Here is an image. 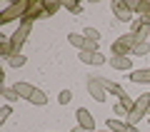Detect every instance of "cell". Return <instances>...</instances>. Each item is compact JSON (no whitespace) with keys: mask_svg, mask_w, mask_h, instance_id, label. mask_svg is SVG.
<instances>
[{"mask_svg":"<svg viewBox=\"0 0 150 132\" xmlns=\"http://www.w3.org/2000/svg\"><path fill=\"white\" fill-rule=\"evenodd\" d=\"M83 53H98V42L85 40V45H83Z\"/></svg>","mask_w":150,"mask_h":132,"instance_id":"cb8c5ba5","label":"cell"},{"mask_svg":"<svg viewBox=\"0 0 150 132\" xmlns=\"http://www.w3.org/2000/svg\"><path fill=\"white\" fill-rule=\"evenodd\" d=\"M63 8H68V10L75 13V15H78V13H83V5H78V3H63Z\"/></svg>","mask_w":150,"mask_h":132,"instance_id":"d4e9b609","label":"cell"},{"mask_svg":"<svg viewBox=\"0 0 150 132\" xmlns=\"http://www.w3.org/2000/svg\"><path fill=\"white\" fill-rule=\"evenodd\" d=\"M83 37H85V40H93V42H98V40H100V32H98L95 27H85V30H83Z\"/></svg>","mask_w":150,"mask_h":132,"instance_id":"2e32d148","label":"cell"},{"mask_svg":"<svg viewBox=\"0 0 150 132\" xmlns=\"http://www.w3.org/2000/svg\"><path fill=\"white\" fill-rule=\"evenodd\" d=\"M108 127H110L112 132H138V130H135V125L123 122V120H110V122H108Z\"/></svg>","mask_w":150,"mask_h":132,"instance_id":"8fae6325","label":"cell"},{"mask_svg":"<svg viewBox=\"0 0 150 132\" xmlns=\"http://www.w3.org/2000/svg\"><path fill=\"white\" fill-rule=\"evenodd\" d=\"M28 8H30V3H13L10 8H5V10L0 13V22H10L15 18H25Z\"/></svg>","mask_w":150,"mask_h":132,"instance_id":"277c9868","label":"cell"},{"mask_svg":"<svg viewBox=\"0 0 150 132\" xmlns=\"http://www.w3.org/2000/svg\"><path fill=\"white\" fill-rule=\"evenodd\" d=\"M88 92H90L93 100L103 102V100H105V92H108V90L100 85V80H98V77H88Z\"/></svg>","mask_w":150,"mask_h":132,"instance_id":"5b68a950","label":"cell"},{"mask_svg":"<svg viewBox=\"0 0 150 132\" xmlns=\"http://www.w3.org/2000/svg\"><path fill=\"white\" fill-rule=\"evenodd\" d=\"M70 100H73V92H70V90H63V92L58 95V102H60V105H68Z\"/></svg>","mask_w":150,"mask_h":132,"instance_id":"7402d4cb","label":"cell"},{"mask_svg":"<svg viewBox=\"0 0 150 132\" xmlns=\"http://www.w3.org/2000/svg\"><path fill=\"white\" fill-rule=\"evenodd\" d=\"M38 15H45V3L43 0H40V3H30V8H28V13H25V18H23V20H35Z\"/></svg>","mask_w":150,"mask_h":132,"instance_id":"9c48e42d","label":"cell"},{"mask_svg":"<svg viewBox=\"0 0 150 132\" xmlns=\"http://www.w3.org/2000/svg\"><path fill=\"white\" fill-rule=\"evenodd\" d=\"M148 32H150V25L143 20V18H140V20H133V35L138 37V42H143Z\"/></svg>","mask_w":150,"mask_h":132,"instance_id":"ba28073f","label":"cell"},{"mask_svg":"<svg viewBox=\"0 0 150 132\" xmlns=\"http://www.w3.org/2000/svg\"><path fill=\"white\" fill-rule=\"evenodd\" d=\"M138 45V37L130 32V35H123V37H118V40L112 42V55L115 58H125L128 53H133V48Z\"/></svg>","mask_w":150,"mask_h":132,"instance_id":"7a4b0ae2","label":"cell"},{"mask_svg":"<svg viewBox=\"0 0 150 132\" xmlns=\"http://www.w3.org/2000/svg\"><path fill=\"white\" fill-rule=\"evenodd\" d=\"M3 97H5L8 102H15V100H20V97H18V92L13 90V87H5V90H3Z\"/></svg>","mask_w":150,"mask_h":132,"instance_id":"44dd1931","label":"cell"},{"mask_svg":"<svg viewBox=\"0 0 150 132\" xmlns=\"http://www.w3.org/2000/svg\"><path fill=\"white\" fill-rule=\"evenodd\" d=\"M13 90L18 92V97H23V100H30L33 95H35V87H33L30 82H15V87Z\"/></svg>","mask_w":150,"mask_h":132,"instance_id":"30bf717a","label":"cell"},{"mask_svg":"<svg viewBox=\"0 0 150 132\" xmlns=\"http://www.w3.org/2000/svg\"><path fill=\"white\" fill-rule=\"evenodd\" d=\"M68 40H70V45H73V48H78V50H83V45H85V37L78 35V32H70Z\"/></svg>","mask_w":150,"mask_h":132,"instance_id":"9a60e30c","label":"cell"},{"mask_svg":"<svg viewBox=\"0 0 150 132\" xmlns=\"http://www.w3.org/2000/svg\"><path fill=\"white\" fill-rule=\"evenodd\" d=\"M70 132H85V130H83V127L78 125V127H73V130H70Z\"/></svg>","mask_w":150,"mask_h":132,"instance_id":"83f0119b","label":"cell"},{"mask_svg":"<svg viewBox=\"0 0 150 132\" xmlns=\"http://www.w3.org/2000/svg\"><path fill=\"white\" fill-rule=\"evenodd\" d=\"M148 122H150V117H148Z\"/></svg>","mask_w":150,"mask_h":132,"instance_id":"f1b7e54d","label":"cell"},{"mask_svg":"<svg viewBox=\"0 0 150 132\" xmlns=\"http://www.w3.org/2000/svg\"><path fill=\"white\" fill-rule=\"evenodd\" d=\"M75 117H78V125H80L83 130H90V132H95V120H93V115L85 110V107H80V110L75 112Z\"/></svg>","mask_w":150,"mask_h":132,"instance_id":"52a82bcc","label":"cell"},{"mask_svg":"<svg viewBox=\"0 0 150 132\" xmlns=\"http://www.w3.org/2000/svg\"><path fill=\"white\" fill-rule=\"evenodd\" d=\"M130 80L133 82H150V70H135V72H130Z\"/></svg>","mask_w":150,"mask_h":132,"instance_id":"5bb4252c","label":"cell"},{"mask_svg":"<svg viewBox=\"0 0 150 132\" xmlns=\"http://www.w3.org/2000/svg\"><path fill=\"white\" fill-rule=\"evenodd\" d=\"M110 65H112L115 70H130V65H133V60H128V58H115V55H112Z\"/></svg>","mask_w":150,"mask_h":132,"instance_id":"4fadbf2b","label":"cell"},{"mask_svg":"<svg viewBox=\"0 0 150 132\" xmlns=\"http://www.w3.org/2000/svg\"><path fill=\"white\" fill-rule=\"evenodd\" d=\"M58 8H63V3H45V15H53Z\"/></svg>","mask_w":150,"mask_h":132,"instance_id":"603a6c76","label":"cell"},{"mask_svg":"<svg viewBox=\"0 0 150 132\" xmlns=\"http://www.w3.org/2000/svg\"><path fill=\"white\" fill-rule=\"evenodd\" d=\"M30 102H33V105H45V102H48V97H45L43 90H35V95L30 97Z\"/></svg>","mask_w":150,"mask_h":132,"instance_id":"d6986e66","label":"cell"},{"mask_svg":"<svg viewBox=\"0 0 150 132\" xmlns=\"http://www.w3.org/2000/svg\"><path fill=\"white\" fill-rule=\"evenodd\" d=\"M8 117H10V105H5L3 110H0V122H5Z\"/></svg>","mask_w":150,"mask_h":132,"instance_id":"484cf974","label":"cell"},{"mask_svg":"<svg viewBox=\"0 0 150 132\" xmlns=\"http://www.w3.org/2000/svg\"><path fill=\"white\" fill-rule=\"evenodd\" d=\"M30 27H33V22L30 20H23V25L15 30V35L10 37V50H13V55H18V50L23 48V42L28 40V35H30Z\"/></svg>","mask_w":150,"mask_h":132,"instance_id":"3957f363","label":"cell"},{"mask_svg":"<svg viewBox=\"0 0 150 132\" xmlns=\"http://www.w3.org/2000/svg\"><path fill=\"white\" fill-rule=\"evenodd\" d=\"M148 110H150V92H148V95H140V97H135V105H133V110L128 112V120H125V122H130V125L140 122V117H143Z\"/></svg>","mask_w":150,"mask_h":132,"instance_id":"6da1fadb","label":"cell"},{"mask_svg":"<svg viewBox=\"0 0 150 132\" xmlns=\"http://www.w3.org/2000/svg\"><path fill=\"white\" fill-rule=\"evenodd\" d=\"M150 53V45H148V42H138V45H135V48H133V55H138V58H140V55H148Z\"/></svg>","mask_w":150,"mask_h":132,"instance_id":"e0dca14e","label":"cell"},{"mask_svg":"<svg viewBox=\"0 0 150 132\" xmlns=\"http://www.w3.org/2000/svg\"><path fill=\"white\" fill-rule=\"evenodd\" d=\"M80 60L88 62V65H103V62H105L103 53H83V50H80Z\"/></svg>","mask_w":150,"mask_h":132,"instance_id":"7c38bea8","label":"cell"},{"mask_svg":"<svg viewBox=\"0 0 150 132\" xmlns=\"http://www.w3.org/2000/svg\"><path fill=\"white\" fill-rule=\"evenodd\" d=\"M112 13H115V18L123 22H130V5L125 3V0H112Z\"/></svg>","mask_w":150,"mask_h":132,"instance_id":"8992f818","label":"cell"},{"mask_svg":"<svg viewBox=\"0 0 150 132\" xmlns=\"http://www.w3.org/2000/svg\"><path fill=\"white\" fill-rule=\"evenodd\" d=\"M118 100H120V105H123V107H125L128 112L133 110V105H135V100H133V97H128V92H123V95H120Z\"/></svg>","mask_w":150,"mask_h":132,"instance_id":"ffe728a7","label":"cell"},{"mask_svg":"<svg viewBox=\"0 0 150 132\" xmlns=\"http://www.w3.org/2000/svg\"><path fill=\"white\" fill-rule=\"evenodd\" d=\"M115 115H120V117H123V115H128V110H125V107L118 102V105H115Z\"/></svg>","mask_w":150,"mask_h":132,"instance_id":"4316f807","label":"cell"},{"mask_svg":"<svg viewBox=\"0 0 150 132\" xmlns=\"http://www.w3.org/2000/svg\"><path fill=\"white\" fill-rule=\"evenodd\" d=\"M8 62L13 65V67H23V65H25V55H10V58H8Z\"/></svg>","mask_w":150,"mask_h":132,"instance_id":"ac0fdd59","label":"cell"}]
</instances>
